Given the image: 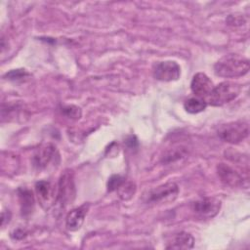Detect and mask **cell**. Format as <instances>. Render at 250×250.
I'll use <instances>...</instances> for the list:
<instances>
[{
    "label": "cell",
    "instance_id": "obj_10",
    "mask_svg": "<svg viewBox=\"0 0 250 250\" xmlns=\"http://www.w3.org/2000/svg\"><path fill=\"white\" fill-rule=\"evenodd\" d=\"M213 88L214 85L212 80L205 73L198 72L193 75L190 82V89L196 97L202 99L207 98Z\"/></svg>",
    "mask_w": 250,
    "mask_h": 250
},
{
    "label": "cell",
    "instance_id": "obj_6",
    "mask_svg": "<svg viewBox=\"0 0 250 250\" xmlns=\"http://www.w3.org/2000/svg\"><path fill=\"white\" fill-rule=\"evenodd\" d=\"M221 208V201L215 197H203L192 203V211L203 219L216 216Z\"/></svg>",
    "mask_w": 250,
    "mask_h": 250
},
{
    "label": "cell",
    "instance_id": "obj_12",
    "mask_svg": "<svg viewBox=\"0 0 250 250\" xmlns=\"http://www.w3.org/2000/svg\"><path fill=\"white\" fill-rule=\"evenodd\" d=\"M218 175L223 183L230 187H238L242 184V177L234 169L229 167L227 164L220 163L217 167Z\"/></svg>",
    "mask_w": 250,
    "mask_h": 250
},
{
    "label": "cell",
    "instance_id": "obj_15",
    "mask_svg": "<svg viewBox=\"0 0 250 250\" xmlns=\"http://www.w3.org/2000/svg\"><path fill=\"white\" fill-rule=\"evenodd\" d=\"M207 106L206 100L199 97H192L185 101L184 107L188 113H198L203 111Z\"/></svg>",
    "mask_w": 250,
    "mask_h": 250
},
{
    "label": "cell",
    "instance_id": "obj_2",
    "mask_svg": "<svg viewBox=\"0 0 250 250\" xmlns=\"http://www.w3.org/2000/svg\"><path fill=\"white\" fill-rule=\"evenodd\" d=\"M241 92V86L230 81H224L214 86L213 90L206 98L207 104L212 106L224 105L238 97Z\"/></svg>",
    "mask_w": 250,
    "mask_h": 250
},
{
    "label": "cell",
    "instance_id": "obj_5",
    "mask_svg": "<svg viewBox=\"0 0 250 250\" xmlns=\"http://www.w3.org/2000/svg\"><path fill=\"white\" fill-rule=\"evenodd\" d=\"M181 75V67L174 61L159 62L153 68V76L160 81L170 82L178 80Z\"/></svg>",
    "mask_w": 250,
    "mask_h": 250
},
{
    "label": "cell",
    "instance_id": "obj_19",
    "mask_svg": "<svg viewBox=\"0 0 250 250\" xmlns=\"http://www.w3.org/2000/svg\"><path fill=\"white\" fill-rule=\"evenodd\" d=\"M125 181V179L119 175H113L109 178L107 182V189L108 191H113L116 190Z\"/></svg>",
    "mask_w": 250,
    "mask_h": 250
},
{
    "label": "cell",
    "instance_id": "obj_8",
    "mask_svg": "<svg viewBox=\"0 0 250 250\" xmlns=\"http://www.w3.org/2000/svg\"><path fill=\"white\" fill-rule=\"evenodd\" d=\"M59 157L56 146L51 144L41 146L33 154L32 162L38 169H44L48 167L52 162H56V158Z\"/></svg>",
    "mask_w": 250,
    "mask_h": 250
},
{
    "label": "cell",
    "instance_id": "obj_4",
    "mask_svg": "<svg viewBox=\"0 0 250 250\" xmlns=\"http://www.w3.org/2000/svg\"><path fill=\"white\" fill-rule=\"evenodd\" d=\"M179 193V188L175 183H166L152 189L147 196V203H168L173 201Z\"/></svg>",
    "mask_w": 250,
    "mask_h": 250
},
{
    "label": "cell",
    "instance_id": "obj_1",
    "mask_svg": "<svg viewBox=\"0 0 250 250\" xmlns=\"http://www.w3.org/2000/svg\"><path fill=\"white\" fill-rule=\"evenodd\" d=\"M248 71V59L237 54L226 55L217 61L214 65L215 74L224 78L240 77L245 75Z\"/></svg>",
    "mask_w": 250,
    "mask_h": 250
},
{
    "label": "cell",
    "instance_id": "obj_7",
    "mask_svg": "<svg viewBox=\"0 0 250 250\" xmlns=\"http://www.w3.org/2000/svg\"><path fill=\"white\" fill-rule=\"evenodd\" d=\"M74 197V183L72 174L69 171H66L62 175L59 188L57 192V200L56 203L61 204L62 207L67 204V202L71 201Z\"/></svg>",
    "mask_w": 250,
    "mask_h": 250
},
{
    "label": "cell",
    "instance_id": "obj_17",
    "mask_svg": "<svg viewBox=\"0 0 250 250\" xmlns=\"http://www.w3.org/2000/svg\"><path fill=\"white\" fill-rule=\"evenodd\" d=\"M187 154V151L184 147L180 146V147H174L171 150H168L166 154H164L163 156V162L168 163V162H173L175 160H178L182 157H185V155Z\"/></svg>",
    "mask_w": 250,
    "mask_h": 250
},
{
    "label": "cell",
    "instance_id": "obj_18",
    "mask_svg": "<svg viewBox=\"0 0 250 250\" xmlns=\"http://www.w3.org/2000/svg\"><path fill=\"white\" fill-rule=\"evenodd\" d=\"M62 112L63 113L64 116H66L67 118L72 119V120L79 119L81 117V114H82L80 107H78L76 105H73V104L63 106L62 109Z\"/></svg>",
    "mask_w": 250,
    "mask_h": 250
},
{
    "label": "cell",
    "instance_id": "obj_13",
    "mask_svg": "<svg viewBox=\"0 0 250 250\" xmlns=\"http://www.w3.org/2000/svg\"><path fill=\"white\" fill-rule=\"evenodd\" d=\"M19 198L21 202V210L23 216L29 215L34 207V197L32 191L26 188L19 190Z\"/></svg>",
    "mask_w": 250,
    "mask_h": 250
},
{
    "label": "cell",
    "instance_id": "obj_16",
    "mask_svg": "<svg viewBox=\"0 0 250 250\" xmlns=\"http://www.w3.org/2000/svg\"><path fill=\"white\" fill-rule=\"evenodd\" d=\"M116 190H117L120 198H122L123 200H128L134 195V193L136 191V186L134 183L126 182V180H125L123 182V184Z\"/></svg>",
    "mask_w": 250,
    "mask_h": 250
},
{
    "label": "cell",
    "instance_id": "obj_11",
    "mask_svg": "<svg viewBox=\"0 0 250 250\" xmlns=\"http://www.w3.org/2000/svg\"><path fill=\"white\" fill-rule=\"evenodd\" d=\"M88 211V205L84 204L80 207L72 209L65 218V227L70 231H75L79 229L83 223L85 216Z\"/></svg>",
    "mask_w": 250,
    "mask_h": 250
},
{
    "label": "cell",
    "instance_id": "obj_9",
    "mask_svg": "<svg viewBox=\"0 0 250 250\" xmlns=\"http://www.w3.org/2000/svg\"><path fill=\"white\" fill-rule=\"evenodd\" d=\"M35 192L39 203L45 209H49L56 203L57 193L55 187L48 181H39L35 185Z\"/></svg>",
    "mask_w": 250,
    "mask_h": 250
},
{
    "label": "cell",
    "instance_id": "obj_14",
    "mask_svg": "<svg viewBox=\"0 0 250 250\" xmlns=\"http://www.w3.org/2000/svg\"><path fill=\"white\" fill-rule=\"evenodd\" d=\"M193 244H194L193 237L186 231H181L175 236L174 241L171 242V245L167 246V248L189 249L193 247Z\"/></svg>",
    "mask_w": 250,
    "mask_h": 250
},
{
    "label": "cell",
    "instance_id": "obj_20",
    "mask_svg": "<svg viewBox=\"0 0 250 250\" xmlns=\"http://www.w3.org/2000/svg\"><path fill=\"white\" fill-rule=\"evenodd\" d=\"M24 74H27L25 71H22V70H20V69H17V70H13V71H11V72H9V74H7L9 77H10V79H16V77H17V79L18 78H22V77H24Z\"/></svg>",
    "mask_w": 250,
    "mask_h": 250
},
{
    "label": "cell",
    "instance_id": "obj_3",
    "mask_svg": "<svg viewBox=\"0 0 250 250\" xmlns=\"http://www.w3.org/2000/svg\"><path fill=\"white\" fill-rule=\"evenodd\" d=\"M249 133L248 123L245 121H233L224 124L218 130V136L229 144H238L243 141Z\"/></svg>",
    "mask_w": 250,
    "mask_h": 250
}]
</instances>
